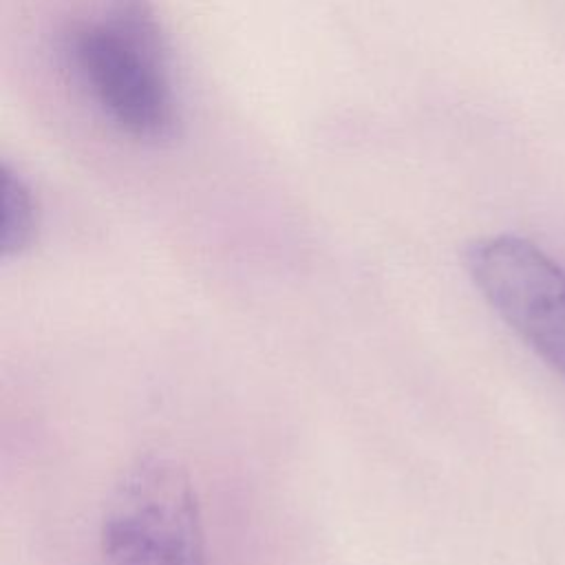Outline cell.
<instances>
[{
	"instance_id": "obj_2",
	"label": "cell",
	"mask_w": 565,
	"mask_h": 565,
	"mask_svg": "<svg viewBox=\"0 0 565 565\" xmlns=\"http://www.w3.org/2000/svg\"><path fill=\"white\" fill-rule=\"evenodd\" d=\"M104 565H207L196 492L181 463L139 457L119 477L102 521Z\"/></svg>"
},
{
	"instance_id": "obj_3",
	"label": "cell",
	"mask_w": 565,
	"mask_h": 565,
	"mask_svg": "<svg viewBox=\"0 0 565 565\" xmlns=\"http://www.w3.org/2000/svg\"><path fill=\"white\" fill-rule=\"evenodd\" d=\"M463 265L494 313L565 377V269L512 234L472 241Z\"/></svg>"
},
{
	"instance_id": "obj_4",
	"label": "cell",
	"mask_w": 565,
	"mask_h": 565,
	"mask_svg": "<svg viewBox=\"0 0 565 565\" xmlns=\"http://www.w3.org/2000/svg\"><path fill=\"white\" fill-rule=\"evenodd\" d=\"M35 232V203L24 179L9 166L0 170V254H22Z\"/></svg>"
},
{
	"instance_id": "obj_1",
	"label": "cell",
	"mask_w": 565,
	"mask_h": 565,
	"mask_svg": "<svg viewBox=\"0 0 565 565\" xmlns=\"http://www.w3.org/2000/svg\"><path fill=\"white\" fill-rule=\"evenodd\" d=\"M64 53L108 119L128 137L163 143L177 135L179 108L152 11L121 0L102 20L77 24Z\"/></svg>"
}]
</instances>
